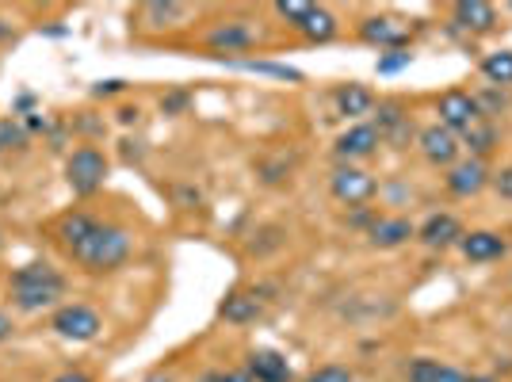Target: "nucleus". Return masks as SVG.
I'll return each mask as SVG.
<instances>
[{"instance_id":"f257e3e1","label":"nucleus","mask_w":512,"mask_h":382,"mask_svg":"<svg viewBox=\"0 0 512 382\" xmlns=\"http://www.w3.org/2000/svg\"><path fill=\"white\" fill-rule=\"evenodd\" d=\"M54 237L65 249V256L73 264H81L92 276H104L123 268L134 253V237L130 230L115 226V222H100L96 214L88 211H69L54 222Z\"/></svg>"},{"instance_id":"f03ea898","label":"nucleus","mask_w":512,"mask_h":382,"mask_svg":"<svg viewBox=\"0 0 512 382\" xmlns=\"http://www.w3.org/2000/svg\"><path fill=\"white\" fill-rule=\"evenodd\" d=\"M8 298L20 314H43V310H58L65 298V276L46 264V260H31L20 264L8 276Z\"/></svg>"},{"instance_id":"7ed1b4c3","label":"nucleus","mask_w":512,"mask_h":382,"mask_svg":"<svg viewBox=\"0 0 512 382\" xmlns=\"http://www.w3.org/2000/svg\"><path fill=\"white\" fill-rule=\"evenodd\" d=\"M107 169H111V165H107L104 149L77 146L69 157H65V184H69V191H73V195L88 199V195H96V191L104 188Z\"/></svg>"},{"instance_id":"20e7f679","label":"nucleus","mask_w":512,"mask_h":382,"mask_svg":"<svg viewBox=\"0 0 512 382\" xmlns=\"http://www.w3.org/2000/svg\"><path fill=\"white\" fill-rule=\"evenodd\" d=\"M50 329L58 333L62 340H73V344H88V340L100 337V329H104V318L88 306V302H65L54 310V318H50Z\"/></svg>"},{"instance_id":"39448f33","label":"nucleus","mask_w":512,"mask_h":382,"mask_svg":"<svg viewBox=\"0 0 512 382\" xmlns=\"http://www.w3.org/2000/svg\"><path fill=\"white\" fill-rule=\"evenodd\" d=\"M440 119H444V127H448L451 134H467L470 127L482 123V107H478V100H474L470 92L451 88V92L440 96Z\"/></svg>"},{"instance_id":"423d86ee","label":"nucleus","mask_w":512,"mask_h":382,"mask_svg":"<svg viewBox=\"0 0 512 382\" xmlns=\"http://www.w3.org/2000/svg\"><path fill=\"white\" fill-rule=\"evenodd\" d=\"M329 188H333V195L341 199V203H348V207H360V203H367L371 195H375V176L371 172L356 169V165H341V169L333 172V180H329Z\"/></svg>"},{"instance_id":"0eeeda50","label":"nucleus","mask_w":512,"mask_h":382,"mask_svg":"<svg viewBox=\"0 0 512 382\" xmlns=\"http://www.w3.org/2000/svg\"><path fill=\"white\" fill-rule=\"evenodd\" d=\"M256 43H260V31L245 20L218 23L211 35H207V46L218 50V54H241V50H253Z\"/></svg>"},{"instance_id":"6e6552de","label":"nucleus","mask_w":512,"mask_h":382,"mask_svg":"<svg viewBox=\"0 0 512 382\" xmlns=\"http://www.w3.org/2000/svg\"><path fill=\"white\" fill-rule=\"evenodd\" d=\"M360 39L371 46H383V50H402V46H409V27L394 16H367L360 23Z\"/></svg>"},{"instance_id":"1a4fd4ad","label":"nucleus","mask_w":512,"mask_h":382,"mask_svg":"<svg viewBox=\"0 0 512 382\" xmlns=\"http://www.w3.org/2000/svg\"><path fill=\"white\" fill-rule=\"evenodd\" d=\"M245 371H249V379L253 382H291V363L283 352L276 348H253L249 356H245Z\"/></svg>"},{"instance_id":"9d476101","label":"nucleus","mask_w":512,"mask_h":382,"mask_svg":"<svg viewBox=\"0 0 512 382\" xmlns=\"http://www.w3.org/2000/svg\"><path fill=\"white\" fill-rule=\"evenodd\" d=\"M379 142H383V138H379V130L371 127V123H356V127H348L341 138H337L333 153L341 157L344 165H352V161H363V157H371Z\"/></svg>"},{"instance_id":"9b49d317","label":"nucleus","mask_w":512,"mask_h":382,"mask_svg":"<svg viewBox=\"0 0 512 382\" xmlns=\"http://www.w3.org/2000/svg\"><path fill=\"white\" fill-rule=\"evenodd\" d=\"M486 184H490V172H486V165H482L478 157H467V161L451 165V172H448V191L451 195H459V199L478 195Z\"/></svg>"},{"instance_id":"f8f14e48","label":"nucleus","mask_w":512,"mask_h":382,"mask_svg":"<svg viewBox=\"0 0 512 382\" xmlns=\"http://www.w3.org/2000/svg\"><path fill=\"white\" fill-rule=\"evenodd\" d=\"M421 149L432 165H455V153H459V138L448 127H425L421 130Z\"/></svg>"},{"instance_id":"ddd939ff","label":"nucleus","mask_w":512,"mask_h":382,"mask_svg":"<svg viewBox=\"0 0 512 382\" xmlns=\"http://www.w3.org/2000/svg\"><path fill=\"white\" fill-rule=\"evenodd\" d=\"M218 314L230 321V325H253L264 314V298L256 295V291H234V295H226V302L218 306Z\"/></svg>"},{"instance_id":"4468645a","label":"nucleus","mask_w":512,"mask_h":382,"mask_svg":"<svg viewBox=\"0 0 512 382\" xmlns=\"http://www.w3.org/2000/svg\"><path fill=\"white\" fill-rule=\"evenodd\" d=\"M463 256L474 260V264H486V260H501L505 256V237L493 234V230H474V234H463Z\"/></svg>"},{"instance_id":"2eb2a0df","label":"nucleus","mask_w":512,"mask_h":382,"mask_svg":"<svg viewBox=\"0 0 512 382\" xmlns=\"http://www.w3.org/2000/svg\"><path fill=\"white\" fill-rule=\"evenodd\" d=\"M421 241L428 249H448L455 241H463V226L455 214H432L425 226H421Z\"/></svg>"},{"instance_id":"dca6fc26","label":"nucleus","mask_w":512,"mask_h":382,"mask_svg":"<svg viewBox=\"0 0 512 382\" xmlns=\"http://www.w3.org/2000/svg\"><path fill=\"white\" fill-rule=\"evenodd\" d=\"M367 237H371L375 249H398V245H406L409 237H413V222L409 218H379L367 230Z\"/></svg>"},{"instance_id":"f3484780","label":"nucleus","mask_w":512,"mask_h":382,"mask_svg":"<svg viewBox=\"0 0 512 382\" xmlns=\"http://www.w3.org/2000/svg\"><path fill=\"white\" fill-rule=\"evenodd\" d=\"M337 111L344 119H363L375 111V92L367 85H341L337 88Z\"/></svg>"},{"instance_id":"a211bd4d","label":"nucleus","mask_w":512,"mask_h":382,"mask_svg":"<svg viewBox=\"0 0 512 382\" xmlns=\"http://www.w3.org/2000/svg\"><path fill=\"white\" fill-rule=\"evenodd\" d=\"M455 23L467 27V31H490L493 23H497V12L486 0H459L455 4Z\"/></svg>"},{"instance_id":"6ab92c4d","label":"nucleus","mask_w":512,"mask_h":382,"mask_svg":"<svg viewBox=\"0 0 512 382\" xmlns=\"http://www.w3.org/2000/svg\"><path fill=\"white\" fill-rule=\"evenodd\" d=\"M409 382H467V375L451 363L440 360H417L409 367Z\"/></svg>"},{"instance_id":"aec40b11","label":"nucleus","mask_w":512,"mask_h":382,"mask_svg":"<svg viewBox=\"0 0 512 382\" xmlns=\"http://www.w3.org/2000/svg\"><path fill=\"white\" fill-rule=\"evenodd\" d=\"M188 16V4H161V0H153V4H142V23L146 27H176V23Z\"/></svg>"},{"instance_id":"412c9836","label":"nucleus","mask_w":512,"mask_h":382,"mask_svg":"<svg viewBox=\"0 0 512 382\" xmlns=\"http://www.w3.org/2000/svg\"><path fill=\"white\" fill-rule=\"evenodd\" d=\"M302 35H306V43H329V39L337 35V20H333V12H329V8H314V12H310V20L302 23Z\"/></svg>"},{"instance_id":"4be33fe9","label":"nucleus","mask_w":512,"mask_h":382,"mask_svg":"<svg viewBox=\"0 0 512 382\" xmlns=\"http://www.w3.org/2000/svg\"><path fill=\"white\" fill-rule=\"evenodd\" d=\"M375 130H379V138H394L398 142L409 130V115L398 104H379V127Z\"/></svg>"},{"instance_id":"5701e85b","label":"nucleus","mask_w":512,"mask_h":382,"mask_svg":"<svg viewBox=\"0 0 512 382\" xmlns=\"http://www.w3.org/2000/svg\"><path fill=\"white\" fill-rule=\"evenodd\" d=\"M482 73L490 77L493 85H512V50H497L482 62Z\"/></svg>"},{"instance_id":"b1692460","label":"nucleus","mask_w":512,"mask_h":382,"mask_svg":"<svg viewBox=\"0 0 512 382\" xmlns=\"http://www.w3.org/2000/svg\"><path fill=\"white\" fill-rule=\"evenodd\" d=\"M27 142H31V134H27L23 123H16V119H0V153H8V149H23Z\"/></svg>"},{"instance_id":"393cba45","label":"nucleus","mask_w":512,"mask_h":382,"mask_svg":"<svg viewBox=\"0 0 512 382\" xmlns=\"http://www.w3.org/2000/svg\"><path fill=\"white\" fill-rule=\"evenodd\" d=\"M314 8H318V4H299V0H283V4H276L279 20H287L291 27H299V31H302V23L310 20Z\"/></svg>"},{"instance_id":"a878e982","label":"nucleus","mask_w":512,"mask_h":382,"mask_svg":"<svg viewBox=\"0 0 512 382\" xmlns=\"http://www.w3.org/2000/svg\"><path fill=\"white\" fill-rule=\"evenodd\" d=\"M467 142H470V149H474V153H490V149H493V127H486V123L470 127Z\"/></svg>"},{"instance_id":"bb28decb","label":"nucleus","mask_w":512,"mask_h":382,"mask_svg":"<svg viewBox=\"0 0 512 382\" xmlns=\"http://www.w3.org/2000/svg\"><path fill=\"white\" fill-rule=\"evenodd\" d=\"M306 382H352V371L341 363H329V367H318Z\"/></svg>"},{"instance_id":"cd10ccee","label":"nucleus","mask_w":512,"mask_h":382,"mask_svg":"<svg viewBox=\"0 0 512 382\" xmlns=\"http://www.w3.org/2000/svg\"><path fill=\"white\" fill-rule=\"evenodd\" d=\"M245 69H256V73H272V77H291V81H299V73L295 69H287V65H268V62H241Z\"/></svg>"},{"instance_id":"c85d7f7f","label":"nucleus","mask_w":512,"mask_h":382,"mask_svg":"<svg viewBox=\"0 0 512 382\" xmlns=\"http://www.w3.org/2000/svg\"><path fill=\"white\" fill-rule=\"evenodd\" d=\"M493 188H497V195H501V199H512V165L493 176Z\"/></svg>"},{"instance_id":"c756f323","label":"nucleus","mask_w":512,"mask_h":382,"mask_svg":"<svg viewBox=\"0 0 512 382\" xmlns=\"http://www.w3.org/2000/svg\"><path fill=\"white\" fill-rule=\"evenodd\" d=\"M406 65H409V54L394 50V58H383V62H379V73H398V69H406Z\"/></svg>"},{"instance_id":"7c9ffc66","label":"nucleus","mask_w":512,"mask_h":382,"mask_svg":"<svg viewBox=\"0 0 512 382\" xmlns=\"http://www.w3.org/2000/svg\"><path fill=\"white\" fill-rule=\"evenodd\" d=\"M203 382H253V379H249V371H211Z\"/></svg>"},{"instance_id":"2f4dec72","label":"nucleus","mask_w":512,"mask_h":382,"mask_svg":"<svg viewBox=\"0 0 512 382\" xmlns=\"http://www.w3.org/2000/svg\"><path fill=\"white\" fill-rule=\"evenodd\" d=\"M123 88H127V81H100L92 92H96V96H115V92H123Z\"/></svg>"},{"instance_id":"473e14b6","label":"nucleus","mask_w":512,"mask_h":382,"mask_svg":"<svg viewBox=\"0 0 512 382\" xmlns=\"http://www.w3.org/2000/svg\"><path fill=\"white\" fill-rule=\"evenodd\" d=\"M54 382H92V379H88L85 371H65V375H58Z\"/></svg>"},{"instance_id":"72a5a7b5","label":"nucleus","mask_w":512,"mask_h":382,"mask_svg":"<svg viewBox=\"0 0 512 382\" xmlns=\"http://www.w3.org/2000/svg\"><path fill=\"white\" fill-rule=\"evenodd\" d=\"M12 329H16V325H12V318H8V314H0V340L12 337Z\"/></svg>"},{"instance_id":"f704fd0d","label":"nucleus","mask_w":512,"mask_h":382,"mask_svg":"<svg viewBox=\"0 0 512 382\" xmlns=\"http://www.w3.org/2000/svg\"><path fill=\"white\" fill-rule=\"evenodd\" d=\"M119 119H123V123H134V119H138V107H123Z\"/></svg>"},{"instance_id":"c9c22d12","label":"nucleus","mask_w":512,"mask_h":382,"mask_svg":"<svg viewBox=\"0 0 512 382\" xmlns=\"http://www.w3.org/2000/svg\"><path fill=\"white\" fill-rule=\"evenodd\" d=\"M467 382H497V379H490V375H470Z\"/></svg>"},{"instance_id":"e433bc0d","label":"nucleus","mask_w":512,"mask_h":382,"mask_svg":"<svg viewBox=\"0 0 512 382\" xmlns=\"http://www.w3.org/2000/svg\"><path fill=\"white\" fill-rule=\"evenodd\" d=\"M146 382H169V379H161V375H150V379H146Z\"/></svg>"},{"instance_id":"4c0bfd02","label":"nucleus","mask_w":512,"mask_h":382,"mask_svg":"<svg viewBox=\"0 0 512 382\" xmlns=\"http://www.w3.org/2000/svg\"><path fill=\"white\" fill-rule=\"evenodd\" d=\"M0 249H4V234H0Z\"/></svg>"}]
</instances>
